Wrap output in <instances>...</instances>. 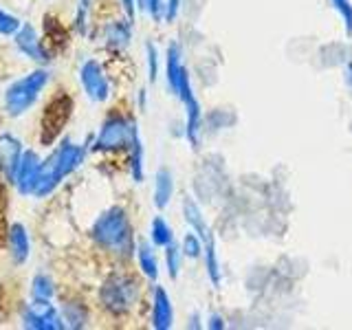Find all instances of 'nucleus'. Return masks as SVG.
Returning <instances> with one entry per match:
<instances>
[{
	"label": "nucleus",
	"instance_id": "obj_1",
	"mask_svg": "<svg viewBox=\"0 0 352 330\" xmlns=\"http://www.w3.org/2000/svg\"><path fill=\"white\" fill-rule=\"evenodd\" d=\"M84 157H86L84 146H77L71 139H64L60 146L49 154V159L42 161L36 187H33V196L36 198L49 196L66 176L80 168Z\"/></svg>",
	"mask_w": 352,
	"mask_h": 330
},
{
	"label": "nucleus",
	"instance_id": "obj_2",
	"mask_svg": "<svg viewBox=\"0 0 352 330\" xmlns=\"http://www.w3.org/2000/svg\"><path fill=\"white\" fill-rule=\"evenodd\" d=\"M91 238L102 249L128 256L135 249V245H132V227L126 209L110 207L102 216H97V220L91 227Z\"/></svg>",
	"mask_w": 352,
	"mask_h": 330
},
{
	"label": "nucleus",
	"instance_id": "obj_3",
	"mask_svg": "<svg viewBox=\"0 0 352 330\" xmlns=\"http://www.w3.org/2000/svg\"><path fill=\"white\" fill-rule=\"evenodd\" d=\"M47 84H49V71H44V69H36L27 73L25 77H20V80H16L7 88L5 110L11 117L25 115L27 110L38 102V97Z\"/></svg>",
	"mask_w": 352,
	"mask_h": 330
},
{
	"label": "nucleus",
	"instance_id": "obj_4",
	"mask_svg": "<svg viewBox=\"0 0 352 330\" xmlns=\"http://www.w3.org/2000/svg\"><path fill=\"white\" fill-rule=\"evenodd\" d=\"M139 297V284L126 273H115L99 289V302L113 315H126Z\"/></svg>",
	"mask_w": 352,
	"mask_h": 330
},
{
	"label": "nucleus",
	"instance_id": "obj_5",
	"mask_svg": "<svg viewBox=\"0 0 352 330\" xmlns=\"http://www.w3.org/2000/svg\"><path fill=\"white\" fill-rule=\"evenodd\" d=\"M137 130H139V126L132 119H128L124 115H110L97 132L93 150L95 152L128 150Z\"/></svg>",
	"mask_w": 352,
	"mask_h": 330
},
{
	"label": "nucleus",
	"instance_id": "obj_6",
	"mask_svg": "<svg viewBox=\"0 0 352 330\" xmlns=\"http://www.w3.org/2000/svg\"><path fill=\"white\" fill-rule=\"evenodd\" d=\"M176 97L181 99V104L185 106V137L190 141V146L194 150H198L201 146V132H203V110H201V104H198V99L192 91V80H190V73L187 69H183L181 73V80H179V88H176Z\"/></svg>",
	"mask_w": 352,
	"mask_h": 330
},
{
	"label": "nucleus",
	"instance_id": "obj_7",
	"mask_svg": "<svg viewBox=\"0 0 352 330\" xmlns=\"http://www.w3.org/2000/svg\"><path fill=\"white\" fill-rule=\"evenodd\" d=\"M22 326L36 330H60L66 328L62 315L53 308L51 300H33L22 311Z\"/></svg>",
	"mask_w": 352,
	"mask_h": 330
},
{
	"label": "nucleus",
	"instance_id": "obj_8",
	"mask_svg": "<svg viewBox=\"0 0 352 330\" xmlns=\"http://www.w3.org/2000/svg\"><path fill=\"white\" fill-rule=\"evenodd\" d=\"M80 82L84 93L88 95V99L93 102L102 104L110 97V84H108V77L102 69V64L97 60H86L80 69Z\"/></svg>",
	"mask_w": 352,
	"mask_h": 330
},
{
	"label": "nucleus",
	"instance_id": "obj_9",
	"mask_svg": "<svg viewBox=\"0 0 352 330\" xmlns=\"http://www.w3.org/2000/svg\"><path fill=\"white\" fill-rule=\"evenodd\" d=\"M40 165H42V161L33 150H27L22 154L16 179H14V185L18 187V192L22 196H33V187H36V181H38Z\"/></svg>",
	"mask_w": 352,
	"mask_h": 330
},
{
	"label": "nucleus",
	"instance_id": "obj_10",
	"mask_svg": "<svg viewBox=\"0 0 352 330\" xmlns=\"http://www.w3.org/2000/svg\"><path fill=\"white\" fill-rule=\"evenodd\" d=\"M22 141L16 139L14 135H0V170L7 176V181L14 183L16 179V172H18V165L22 159Z\"/></svg>",
	"mask_w": 352,
	"mask_h": 330
},
{
	"label": "nucleus",
	"instance_id": "obj_11",
	"mask_svg": "<svg viewBox=\"0 0 352 330\" xmlns=\"http://www.w3.org/2000/svg\"><path fill=\"white\" fill-rule=\"evenodd\" d=\"M14 42H16L18 51L22 55H27L29 60L40 62V64H47L49 62V53L44 51L42 40H40V36H38L36 29H33L31 25H22L18 29V33L14 36Z\"/></svg>",
	"mask_w": 352,
	"mask_h": 330
},
{
	"label": "nucleus",
	"instance_id": "obj_12",
	"mask_svg": "<svg viewBox=\"0 0 352 330\" xmlns=\"http://www.w3.org/2000/svg\"><path fill=\"white\" fill-rule=\"evenodd\" d=\"M174 322V308L170 295L163 286H154L152 293V328L154 330H170Z\"/></svg>",
	"mask_w": 352,
	"mask_h": 330
},
{
	"label": "nucleus",
	"instance_id": "obj_13",
	"mask_svg": "<svg viewBox=\"0 0 352 330\" xmlns=\"http://www.w3.org/2000/svg\"><path fill=\"white\" fill-rule=\"evenodd\" d=\"M9 251H11V258H14L16 264H25L29 260L31 240H29L27 227L22 223L11 225V229H9Z\"/></svg>",
	"mask_w": 352,
	"mask_h": 330
},
{
	"label": "nucleus",
	"instance_id": "obj_14",
	"mask_svg": "<svg viewBox=\"0 0 352 330\" xmlns=\"http://www.w3.org/2000/svg\"><path fill=\"white\" fill-rule=\"evenodd\" d=\"M132 20H113L108 22L104 27V40H106V47L108 49H115V51H121L126 49L130 40H132V27H130Z\"/></svg>",
	"mask_w": 352,
	"mask_h": 330
},
{
	"label": "nucleus",
	"instance_id": "obj_15",
	"mask_svg": "<svg viewBox=\"0 0 352 330\" xmlns=\"http://www.w3.org/2000/svg\"><path fill=\"white\" fill-rule=\"evenodd\" d=\"M183 69H185V64H183L181 47L176 42H172L168 47V53H165V80H168V88L172 93H176V88H179Z\"/></svg>",
	"mask_w": 352,
	"mask_h": 330
},
{
	"label": "nucleus",
	"instance_id": "obj_16",
	"mask_svg": "<svg viewBox=\"0 0 352 330\" xmlns=\"http://www.w3.org/2000/svg\"><path fill=\"white\" fill-rule=\"evenodd\" d=\"M174 196V176L168 168L157 170V176H154V207L157 209H165L170 205Z\"/></svg>",
	"mask_w": 352,
	"mask_h": 330
},
{
	"label": "nucleus",
	"instance_id": "obj_17",
	"mask_svg": "<svg viewBox=\"0 0 352 330\" xmlns=\"http://www.w3.org/2000/svg\"><path fill=\"white\" fill-rule=\"evenodd\" d=\"M183 216H185V223L192 227V231H196V234L203 238V242H205V238L212 236V229H209L207 220H205V216L201 212V207H198V203L190 196L183 201Z\"/></svg>",
	"mask_w": 352,
	"mask_h": 330
},
{
	"label": "nucleus",
	"instance_id": "obj_18",
	"mask_svg": "<svg viewBox=\"0 0 352 330\" xmlns=\"http://www.w3.org/2000/svg\"><path fill=\"white\" fill-rule=\"evenodd\" d=\"M137 260H139V269L146 275L148 280L157 282L159 278V260L157 253H154V247L148 245V242H139L137 245Z\"/></svg>",
	"mask_w": 352,
	"mask_h": 330
},
{
	"label": "nucleus",
	"instance_id": "obj_19",
	"mask_svg": "<svg viewBox=\"0 0 352 330\" xmlns=\"http://www.w3.org/2000/svg\"><path fill=\"white\" fill-rule=\"evenodd\" d=\"M203 258H205V271H207V278L212 282L214 289L220 286V280H223V275H220V262H218V251H216V240H214V234L205 238V251H203Z\"/></svg>",
	"mask_w": 352,
	"mask_h": 330
},
{
	"label": "nucleus",
	"instance_id": "obj_20",
	"mask_svg": "<svg viewBox=\"0 0 352 330\" xmlns=\"http://www.w3.org/2000/svg\"><path fill=\"white\" fill-rule=\"evenodd\" d=\"M143 141H141V135L139 130L135 132V137H132V143L128 148V161H130V174L135 183H143L146 179V170H143Z\"/></svg>",
	"mask_w": 352,
	"mask_h": 330
},
{
	"label": "nucleus",
	"instance_id": "obj_21",
	"mask_svg": "<svg viewBox=\"0 0 352 330\" xmlns=\"http://www.w3.org/2000/svg\"><path fill=\"white\" fill-rule=\"evenodd\" d=\"M150 238H152V245L159 247V249L170 247L172 242H174V231H172V227L168 225V220H165L163 216H157V218L152 220Z\"/></svg>",
	"mask_w": 352,
	"mask_h": 330
},
{
	"label": "nucleus",
	"instance_id": "obj_22",
	"mask_svg": "<svg viewBox=\"0 0 352 330\" xmlns=\"http://www.w3.org/2000/svg\"><path fill=\"white\" fill-rule=\"evenodd\" d=\"M62 319H64V324L71 328H84L88 322V311L84 304L69 302L62 308Z\"/></svg>",
	"mask_w": 352,
	"mask_h": 330
},
{
	"label": "nucleus",
	"instance_id": "obj_23",
	"mask_svg": "<svg viewBox=\"0 0 352 330\" xmlns=\"http://www.w3.org/2000/svg\"><path fill=\"white\" fill-rule=\"evenodd\" d=\"M181 251H183V256L187 258H201L203 256V251H205V242L203 238L196 234V231H190V234H185L183 236V242H181Z\"/></svg>",
	"mask_w": 352,
	"mask_h": 330
},
{
	"label": "nucleus",
	"instance_id": "obj_24",
	"mask_svg": "<svg viewBox=\"0 0 352 330\" xmlns=\"http://www.w3.org/2000/svg\"><path fill=\"white\" fill-rule=\"evenodd\" d=\"M31 293H33V300H51V297L55 295L53 280L49 278V275L38 273L36 278H33Z\"/></svg>",
	"mask_w": 352,
	"mask_h": 330
},
{
	"label": "nucleus",
	"instance_id": "obj_25",
	"mask_svg": "<svg viewBox=\"0 0 352 330\" xmlns=\"http://www.w3.org/2000/svg\"><path fill=\"white\" fill-rule=\"evenodd\" d=\"M181 264H183V251H181V247H176L172 242L170 247H165V269H168V275L172 280L179 278Z\"/></svg>",
	"mask_w": 352,
	"mask_h": 330
},
{
	"label": "nucleus",
	"instance_id": "obj_26",
	"mask_svg": "<svg viewBox=\"0 0 352 330\" xmlns=\"http://www.w3.org/2000/svg\"><path fill=\"white\" fill-rule=\"evenodd\" d=\"M20 27L22 22L16 16H11L7 9L0 7V36H16Z\"/></svg>",
	"mask_w": 352,
	"mask_h": 330
},
{
	"label": "nucleus",
	"instance_id": "obj_27",
	"mask_svg": "<svg viewBox=\"0 0 352 330\" xmlns=\"http://www.w3.org/2000/svg\"><path fill=\"white\" fill-rule=\"evenodd\" d=\"M330 3H333L339 18L344 20L346 33H348V36H352V3H350V0H330Z\"/></svg>",
	"mask_w": 352,
	"mask_h": 330
},
{
	"label": "nucleus",
	"instance_id": "obj_28",
	"mask_svg": "<svg viewBox=\"0 0 352 330\" xmlns=\"http://www.w3.org/2000/svg\"><path fill=\"white\" fill-rule=\"evenodd\" d=\"M146 60H148V77H150V82H157V75H159V49L154 47V42L146 44Z\"/></svg>",
	"mask_w": 352,
	"mask_h": 330
},
{
	"label": "nucleus",
	"instance_id": "obj_29",
	"mask_svg": "<svg viewBox=\"0 0 352 330\" xmlns=\"http://www.w3.org/2000/svg\"><path fill=\"white\" fill-rule=\"evenodd\" d=\"M93 0H77V16H75V29L80 33H86V18L91 11Z\"/></svg>",
	"mask_w": 352,
	"mask_h": 330
},
{
	"label": "nucleus",
	"instance_id": "obj_30",
	"mask_svg": "<svg viewBox=\"0 0 352 330\" xmlns=\"http://www.w3.org/2000/svg\"><path fill=\"white\" fill-rule=\"evenodd\" d=\"M181 3L183 0H168V3H165V20L168 22L176 20V16H179V11H181Z\"/></svg>",
	"mask_w": 352,
	"mask_h": 330
},
{
	"label": "nucleus",
	"instance_id": "obj_31",
	"mask_svg": "<svg viewBox=\"0 0 352 330\" xmlns=\"http://www.w3.org/2000/svg\"><path fill=\"white\" fill-rule=\"evenodd\" d=\"M148 14L154 20H163L165 18V5H163V0H150V11H148Z\"/></svg>",
	"mask_w": 352,
	"mask_h": 330
},
{
	"label": "nucleus",
	"instance_id": "obj_32",
	"mask_svg": "<svg viewBox=\"0 0 352 330\" xmlns=\"http://www.w3.org/2000/svg\"><path fill=\"white\" fill-rule=\"evenodd\" d=\"M207 328H209V330H225V328H227V324H225V319H223V315H218V313H214V315H209V322H207Z\"/></svg>",
	"mask_w": 352,
	"mask_h": 330
},
{
	"label": "nucleus",
	"instance_id": "obj_33",
	"mask_svg": "<svg viewBox=\"0 0 352 330\" xmlns=\"http://www.w3.org/2000/svg\"><path fill=\"white\" fill-rule=\"evenodd\" d=\"M121 7H124L128 20H135V14H137V0H121Z\"/></svg>",
	"mask_w": 352,
	"mask_h": 330
},
{
	"label": "nucleus",
	"instance_id": "obj_34",
	"mask_svg": "<svg viewBox=\"0 0 352 330\" xmlns=\"http://www.w3.org/2000/svg\"><path fill=\"white\" fill-rule=\"evenodd\" d=\"M201 322H203V319H201V315H196V313H194V315L190 317V324H187V328H192V330L201 328V326H203Z\"/></svg>",
	"mask_w": 352,
	"mask_h": 330
},
{
	"label": "nucleus",
	"instance_id": "obj_35",
	"mask_svg": "<svg viewBox=\"0 0 352 330\" xmlns=\"http://www.w3.org/2000/svg\"><path fill=\"white\" fill-rule=\"evenodd\" d=\"M137 9L139 11H150V0H137Z\"/></svg>",
	"mask_w": 352,
	"mask_h": 330
},
{
	"label": "nucleus",
	"instance_id": "obj_36",
	"mask_svg": "<svg viewBox=\"0 0 352 330\" xmlns=\"http://www.w3.org/2000/svg\"><path fill=\"white\" fill-rule=\"evenodd\" d=\"M346 80H348V84L352 88V62H348V66H346Z\"/></svg>",
	"mask_w": 352,
	"mask_h": 330
},
{
	"label": "nucleus",
	"instance_id": "obj_37",
	"mask_svg": "<svg viewBox=\"0 0 352 330\" xmlns=\"http://www.w3.org/2000/svg\"><path fill=\"white\" fill-rule=\"evenodd\" d=\"M139 108H141V110H146V91H141V93H139Z\"/></svg>",
	"mask_w": 352,
	"mask_h": 330
}]
</instances>
